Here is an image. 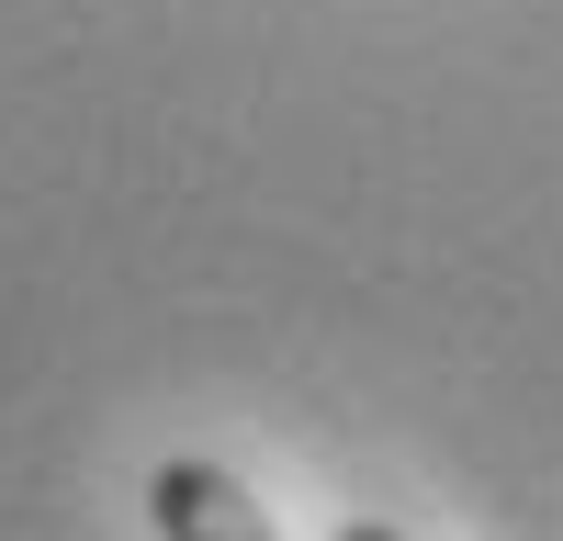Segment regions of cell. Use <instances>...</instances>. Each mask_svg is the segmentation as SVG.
Here are the masks:
<instances>
[{"label":"cell","instance_id":"6da1fadb","mask_svg":"<svg viewBox=\"0 0 563 541\" xmlns=\"http://www.w3.org/2000/svg\"><path fill=\"white\" fill-rule=\"evenodd\" d=\"M147 519H158V541H282L260 496L225 463H192V451L147 474Z\"/></svg>","mask_w":563,"mask_h":541},{"label":"cell","instance_id":"7a4b0ae2","mask_svg":"<svg viewBox=\"0 0 563 541\" xmlns=\"http://www.w3.org/2000/svg\"><path fill=\"white\" fill-rule=\"evenodd\" d=\"M327 541H406V530H395V519H339Z\"/></svg>","mask_w":563,"mask_h":541}]
</instances>
